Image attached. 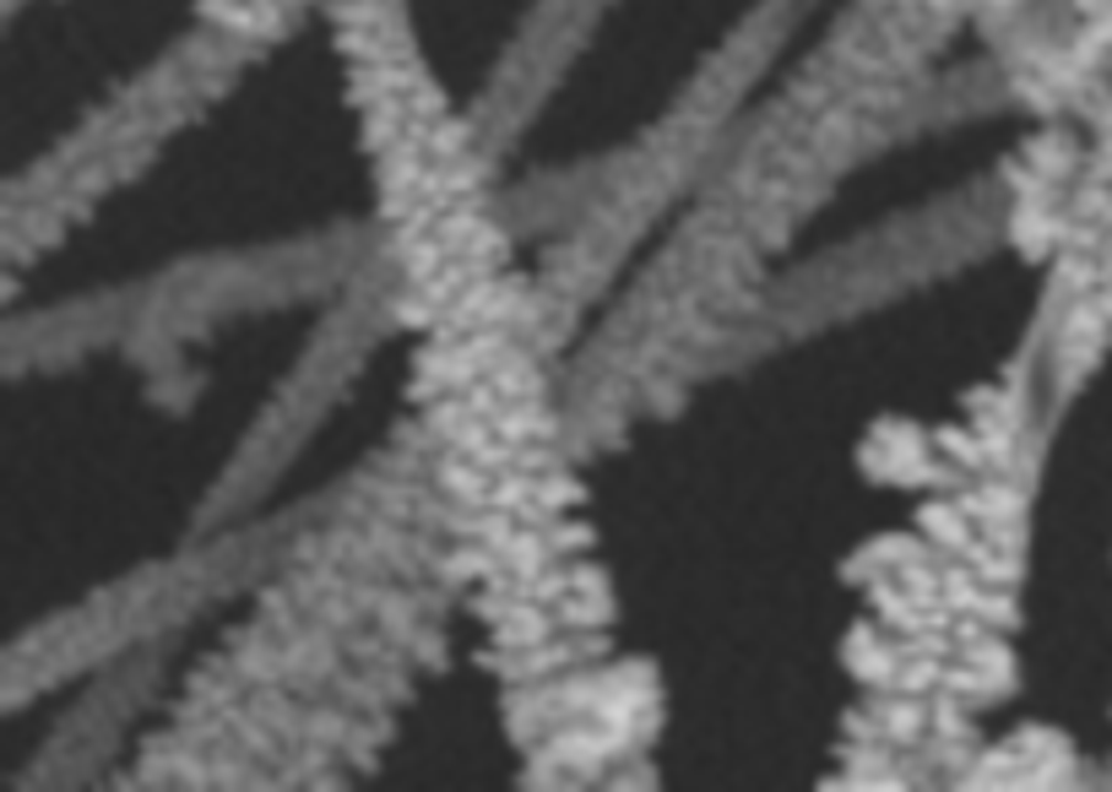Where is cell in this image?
I'll return each instance as SVG.
<instances>
[{
	"mask_svg": "<svg viewBox=\"0 0 1112 792\" xmlns=\"http://www.w3.org/2000/svg\"><path fill=\"white\" fill-rule=\"evenodd\" d=\"M917 527H922V537H928L933 548H944V554H961V548L972 543V516L961 511L955 494H950V500H933V505L917 516Z\"/></svg>",
	"mask_w": 1112,
	"mask_h": 792,
	"instance_id": "cell-1",
	"label": "cell"
},
{
	"mask_svg": "<svg viewBox=\"0 0 1112 792\" xmlns=\"http://www.w3.org/2000/svg\"><path fill=\"white\" fill-rule=\"evenodd\" d=\"M874 717L885 727V743H917L922 727H928L917 695H901V689H890V700H874Z\"/></svg>",
	"mask_w": 1112,
	"mask_h": 792,
	"instance_id": "cell-2",
	"label": "cell"
},
{
	"mask_svg": "<svg viewBox=\"0 0 1112 792\" xmlns=\"http://www.w3.org/2000/svg\"><path fill=\"white\" fill-rule=\"evenodd\" d=\"M554 619H559V630H602V624H613V602L608 592H565L554 602Z\"/></svg>",
	"mask_w": 1112,
	"mask_h": 792,
	"instance_id": "cell-3",
	"label": "cell"
},
{
	"mask_svg": "<svg viewBox=\"0 0 1112 792\" xmlns=\"http://www.w3.org/2000/svg\"><path fill=\"white\" fill-rule=\"evenodd\" d=\"M587 500V489L570 478V467H554V472H543L537 478V505H548L554 516H565L570 505H581Z\"/></svg>",
	"mask_w": 1112,
	"mask_h": 792,
	"instance_id": "cell-4",
	"label": "cell"
},
{
	"mask_svg": "<svg viewBox=\"0 0 1112 792\" xmlns=\"http://www.w3.org/2000/svg\"><path fill=\"white\" fill-rule=\"evenodd\" d=\"M641 386H646V407L662 413V418L684 407V381L678 375H641Z\"/></svg>",
	"mask_w": 1112,
	"mask_h": 792,
	"instance_id": "cell-5",
	"label": "cell"
},
{
	"mask_svg": "<svg viewBox=\"0 0 1112 792\" xmlns=\"http://www.w3.org/2000/svg\"><path fill=\"white\" fill-rule=\"evenodd\" d=\"M548 543H554V554H576V548H591V527H581V522H559V516H554V527H548Z\"/></svg>",
	"mask_w": 1112,
	"mask_h": 792,
	"instance_id": "cell-6",
	"label": "cell"
},
{
	"mask_svg": "<svg viewBox=\"0 0 1112 792\" xmlns=\"http://www.w3.org/2000/svg\"><path fill=\"white\" fill-rule=\"evenodd\" d=\"M413 662H418V667H440V662H446V646H440V630H429V624H424V630L413 635Z\"/></svg>",
	"mask_w": 1112,
	"mask_h": 792,
	"instance_id": "cell-7",
	"label": "cell"
},
{
	"mask_svg": "<svg viewBox=\"0 0 1112 792\" xmlns=\"http://www.w3.org/2000/svg\"><path fill=\"white\" fill-rule=\"evenodd\" d=\"M570 592H608V576L597 565H576L570 570Z\"/></svg>",
	"mask_w": 1112,
	"mask_h": 792,
	"instance_id": "cell-8",
	"label": "cell"
}]
</instances>
